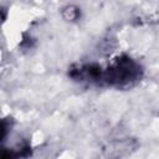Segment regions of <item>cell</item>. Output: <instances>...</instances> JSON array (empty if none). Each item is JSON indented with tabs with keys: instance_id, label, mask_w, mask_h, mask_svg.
<instances>
[{
	"instance_id": "obj_2",
	"label": "cell",
	"mask_w": 159,
	"mask_h": 159,
	"mask_svg": "<svg viewBox=\"0 0 159 159\" xmlns=\"http://www.w3.org/2000/svg\"><path fill=\"white\" fill-rule=\"evenodd\" d=\"M80 15H81V11L75 5H67L62 9V16L67 21H75L80 17Z\"/></svg>"
},
{
	"instance_id": "obj_1",
	"label": "cell",
	"mask_w": 159,
	"mask_h": 159,
	"mask_svg": "<svg viewBox=\"0 0 159 159\" xmlns=\"http://www.w3.org/2000/svg\"><path fill=\"white\" fill-rule=\"evenodd\" d=\"M142 76L139 63L129 56H120L102 72V83L114 87L130 86Z\"/></svg>"
}]
</instances>
